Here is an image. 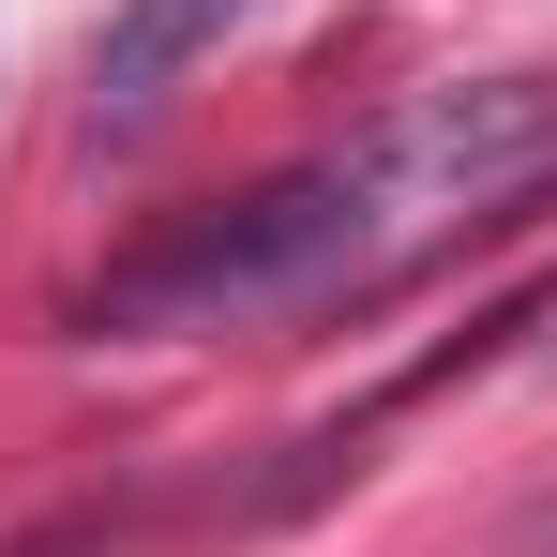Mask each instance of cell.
Returning <instances> with one entry per match:
<instances>
[{"label": "cell", "instance_id": "6da1fadb", "mask_svg": "<svg viewBox=\"0 0 557 557\" xmlns=\"http://www.w3.org/2000/svg\"><path fill=\"white\" fill-rule=\"evenodd\" d=\"M557 166V76H467V91H407L362 121L347 151L257 182L242 211H196L151 257L76 301V332H242V317H301V301H362L407 257H437L453 226L512 211Z\"/></svg>", "mask_w": 557, "mask_h": 557}, {"label": "cell", "instance_id": "7a4b0ae2", "mask_svg": "<svg viewBox=\"0 0 557 557\" xmlns=\"http://www.w3.org/2000/svg\"><path fill=\"white\" fill-rule=\"evenodd\" d=\"M242 15H257V0H121V15H106V46H91V136L166 121V91H182Z\"/></svg>", "mask_w": 557, "mask_h": 557}]
</instances>
